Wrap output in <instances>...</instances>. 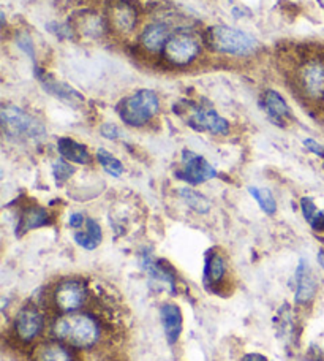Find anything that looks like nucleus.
Listing matches in <instances>:
<instances>
[{"label":"nucleus","instance_id":"nucleus-33","mask_svg":"<svg viewBox=\"0 0 324 361\" xmlns=\"http://www.w3.org/2000/svg\"><path fill=\"white\" fill-rule=\"evenodd\" d=\"M318 263H320V267L324 269V250H320L318 252Z\"/></svg>","mask_w":324,"mask_h":361},{"label":"nucleus","instance_id":"nucleus-14","mask_svg":"<svg viewBox=\"0 0 324 361\" xmlns=\"http://www.w3.org/2000/svg\"><path fill=\"white\" fill-rule=\"evenodd\" d=\"M228 274V267H226L225 257L217 252V250H211L206 254L204 260V283L207 287H212L216 290L217 287H222V283Z\"/></svg>","mask_w":324,"mask_h":361},{"label":"nucleus","instance_id":"nucleus-3","mask_svg":"<svg viewBox=\"0 0 324 361\" xmlns=\"http://www.w3.org/2000/svg\"><path fill=\"white\" fill-rule=\"evenodd\" d=\"M0 119H2L4 133L15 141L29 143L46 137V128L42 122L16 105H4Z\"/></svg>","mask_w":324,"mask_h":361},{"label":"nucleus","instance_id":"nucleus-31","mask_svg":"<svg viewBox=\"0 0 324 361\" xmlns=\"http://www.w3.org/2000/svg\"><path fill=\"white\" fill-rule=\"evenodd\" d=\"M86 221L87 219L84 217L82 212H73V214H70V219H68V225L71 228H81L82 225H86Z\"/></svg>","mask_w":324,"mask_h":361},{"label":"nucleus","instance_id":"nucleus-19","mask_svg":"<svg viewBox=\"0 0 324 361\" xmlns=\"http://www.w3.org/2000/svg\"><path fill=\"white\" fill-rule=\"evenodd\" d=\"M51 224V216L49 212L42 208V206H29L25 208L21 214V219H19L18 224V233H27L30 230L35 228H42L44 225Z\"/></svg>","mask_w":324,"mask_h":361},{"label":"nucleus","instance_id":"nucleus-23","mask_svg":"<svg viewBox=\"0 0 324 361\" xmlns=\"http://www.w3.org/2000/svg\"><path fill=\"white\" fill-rule=\"evenodd\" d=\"M179 195L184 200L185 204L194 212H198V214H207V212L211 211L209 198H206L203 193L190 189V187H184V189H180Z\"/></svg>","mask_w":324,"mask_h":361},{"label":"nucleus","instance_id":"nucleus-16","mask_svg":"<svg viewBox=\"0 0 324 361\" xmlns=\"http://www.w3.org/2000/svg\"><path fill=\"white\" fill-rule=\"evenodd\" d=\"M263 108L268 113L269 119L275 124H285V119L291 118V109L288 106L287 100L283 99L282 94H278L277 90H266L263 95Z\"/></svg>","mask_w":324,"mask_h":361},{"label":"nucleus","instance_id":"nucleus-4","mask_svg":"<svg viewBox=\"0 0 324 361\" xmlns=\"http://www.w3.org/2000/svg\"><path fill=\"white\" fill-rule=\"evenodd\" d=\"M160 109L158 95L151 89L136 90L135 94L125 97L118 105L120 119L130 127H142L157 116Z\"/></svg>","mask_w":324,"mask_h":361},{"label":"nucleus","instance_id":"nucleus-18","mask_svg":"<svg viewBox=\"0 0 324 361\" xmlns=\"http://www.w3.org/2000/svg\"><path fill=\"white\" fill-rule=\"evenodd\" d=\"M57 151H59V156L62 159L68 160L71 164L89 165L90 160H92L87 147L70 137L59 138V141H57Z\"/></svg>","mask_w":324,"mask_h":361},{"label":"nucleus","instance_id":"nucleus-21","mask_svg":"<svg viewBox=\"0 0 324 361\" xmlns=\"http://www.w3.org/2000/svg\"><path fill=\"white\" fill-rule=\"evenodd\" d=\"M40 78V82L44 90H48L49 94H53L54 97L65 102H82V95L75 90L73 87H70L68 85H65V82L61 81H56L53 76H38Z\"/></svg>","mask_w":324,"mask_h":361},{"label":"nucleus","instance_id":"nucleus-34","mask_svg":"<svg viewBox=\"0 0 324 361\" xmlns=\"http://www.w3.org/2000/svg\"><path fill=\"white\" fill-rule=\"evenodd\" d=\"M315 361H324V353H321V355H320L318 358H316Z\"/></svg>","mask_w":324,"mask_h":361},{"label":"nucleus","instance_id":"nucleus-25","mask_svg":"<svg viewBox=\"0 0 324 361\" xmlns=\"http://www.w3.org/2000/svg\"><path fill=\"white\" fill-rule=\"evenodd\" d=\"M96 160H99L101 169L105 170L108 175H111L114 178H120L124 175V164H122L118 157H114L111 152L106 151L105 147H99V149H96Z\"/></svg>","mask_w":324,"mask_h":361},{"label":"nucleus","instance_id":"nucleus-28","mask_svg":"<svg viewBox=\"0 0 324 361\" xmlns=\"http://www.w3.org/2000/svg\"><path fill=\"white\" fill-rule=\"evenodd\" d=\"M304 147H306L307 151H310L312 154H315V156L318 157H324V146L321 143H318V141L313 140V138H306L302 141Z\"/></svg>","mask_w":324,"mask_h":361},{"label":"nucleus","instance_id":"nucleus-32","mask_svg":"<svg viewBox=\"0 0 324 361\" xmlns=\"http://www.w3.org/2000/svg\"><path fill=\"white\" fill-rule=\"evenodd\" d=\"M241 361H269L261 353H245V355L241 358Z\"/></svg>","mask_w":324,"mask_h":361},{"label":"nucleus","instance_id":"nucleus-15","mask_svg":"<svg viewBox=\"0 0 324 361\" xmlns=\"http://www.w3.org/2000/svg\"><path fill=\"white\" fill-rule=\"evenodd\" d=\"M141 267L146 271V274L151 277L154 282H158L161 287L166 288L170 293L176 292V277L165 268V265L158 260H155L151 255H144L141 260Z\"/></svg>","mask_w":324,"mask_h":361},{"label":"nucleus","instance_id":"nucleus-1","mask_svg":"<svg viewBox=\"0 0 324 361\" xmlns=\"http://www.w3.org/2000/svg\"><path fill=\"white\" fill-rule=\"evenodd\" d=\"M103 325L95 314L77 311L57 314L49 324L51 338L75 350H94L103 341Z\"/></svg>","mask_w":324,"mask_h":361},{"label":"nucleus","instance_id":"nucleus-11","mask_svg":"<svg viewBox=\"0 0 324 361\" xmlns=\"http://www.w3.org/2000/svg\"><path fill=\"white\" fill-rule=\"evenodd\" d=\"M293 283L296 302H299V305H307V302L315 298L316 290H318V283H316L312 269H310L306 260H301L299 265H297L296 273L293 276Z\"/></svg>","mask_w":324,"mask_h":361},{"label":"nucleus","instance_id":"nucleus-13","mask_svg":"<svg viewBox=\"0 0 324 361\" xmlns=\"http://www.w3.org/2000/svg\"><path fill=\"white\" fill-rule=\"evenodd\" d=\"M160 320L168 343L171 345L176 344L184 328V317L180 307L174 302H166L160 307Z\"/></svg>","mask_w":324,"mask_h":361},{"label":"nucleus","instance_id":"nucleus-22","mask_svg":"<svg viewBox=\"0 0 324 361\" xmlns=\"http://www.w3.org/2000/svg\"><path fill=\"white\" fill-rule=\"evenodd\" d=\"M113 23L116 29L124 32V34H128L136 25V13L128 4L116 5L113 11Z\"/></svg>","mask_w":324,"mask_h":361},{"label":"nucleus","instance_id":"nucleus-5","mask_svg":"<svg viewBox=\"0 0 324 361\" xmlns=\"http://www.w3.org/2000/svg\"><path fill=\"white\" fill-rule=\"evenodd\" d=\"M51 302L57 314L84 311L89 305V288L80 279H62L51 290Z\"/></svg>","mask_w":324,"mask_h":361},{"label":"nucleus","instance_id":"nucleus-24","mask_svg":"<svg viewBox=\"0 0 324 361\" xmlns=\"http://www.w3.org/2000/svg\"><path fill=\"white\" fill-rule=\"evenodd\" d=\"M301 209L304 219L310 224V227L315 230H323L324 228V212L315 204L312 198L304 197L301 200Z\"/></svg>","mask_w":324,"mask_h":361},{"label":"nucleus","instance_id":"nucleus-8","mask_svg":"<svg viewBox=\"0 0 324 361\" xmlns=\"http://www.w3.org/2000/svg\"><path fill=\"white\" fill-rule=\"evenodd\" d=\"M177 178L185 180L192 185H198L207 183L217 176V170L207 162V160L199 156V154L184 149L182 152V169H180L177 173Z\"/></svg>","mask_w":324,"mask_h":361},{"label":"nucleus","instance_id":"nucleus-7","mask_svg":"<svg viewBox=\"0 0 324 361\" xmlns=\"http://www.w3.org/2000/svg\"><path fill=\"white\" fill-rule=\"evenodd\" d=\"M165 61L173 67H185L197 59L201 53V44L197 38L189 34L171 35L163 51Z\"/></svg>","mask_w":324,"mask_h":361},{"label":"nucleus","instance_id":"nucleus-26","mask_svg":"<svg viewBox=\"0 0 324 361\" xmlns=\"http://www.w3.org/2000/svg\"><path fill=\"white\" fill-rule=\"evenodd\" d=\"M249 193L254 197L255 202L259 204V208L263 209L268 216H274L277 212V202L272 192L269 189H263V187H256V185H250L249 187Z\"/></svg>","mask_w":324,"mask_h":361},{"label":"nucleus","instance_id":"nucleus-10","mask_svg":"<svg viewBox=\"0 0 324 361\" xmlns=\"http://www.w3.org/2000/svg\"><path fill=\"white\" fill-rule=\"evenodd\" d=\"M299 86L309 100L324 102V66L321 62H307L301 68Z\"/></svg>","mask_w":324,"mask_h":361},{"label":"nucleus","instance_id":"nucleus-20","mask_svg":"<svg viewBox=\"0 0 324 361\" xmlns=\"http://www.w3.org/2000/svg\"><path fill=\"white\" fill-rule=\"evenodd\" d=\"M73 240L77 246L86 250L96 249L103 241V230L100 227V224L96 222L95 219H87L86 230L75 231Z\"/></svg>","mask_w":324,"mask_h":361},{"label":"nucleus","instance_id":"nucleus-2","mask_svg":"<svg viewBox=\"0 0 324 361\" xmlns=\"http://www.w3.org/2000/svg\"><path fill=\"white\" fill-rule=\"evenodd\" d=\"M207 43L217 53L235 57L254 56L259 48L254 35L228 25H213L207 30Z\"/></svg>","mask_w":324,"mask_h":361},{"label":"nucleus","instance_id":"nucleus-27","mask_svg":"<svg viewBox=\"0 0 324 361\" xmlns=\"http://www.w3.org/2000/svg\"><path fill=\"white\" fill-rule=\"evenodd\" d=\"M73 175H75V166L70 165L68 160L59 159L53 164V176H54L56 183L59 185L67 183V180Z\"/></svg>","mask_w":324,"mask_h":361},{"label":"nucleus","instance_id":"nucleus-12","mask_svg":"<svg viewBox=\"0 0 324 361\" xmlns=\"http://www.w3.org/2000/svg\"><path fill=\"white\" fill-rule=\"evenodd\" d=\"M75 349H71L61 341L51 339L38 343L30 353L32 361H77Z\"/></svg>","mask_w":324,"mask_h":361},{"label":"nucleus","instance_id":"nucleus-29","mask_svg":"<svg viewBox=\"0 0 324 361\" xmlns=\"http://www.w3.org/2000/svg\"><path fill=\"white\" fill-rule=\"evenodd\" d=\"M100 132L106 140H118V138H120V135H122V132L119 130V127L114 126V124H103L101 128H100Z\"/></svg>","mask_w":324,"mask_h":361},{"label":"nucleus","instance_id":"nucleus-6","mask_svg":"<svg viewBox=\"0 0 324 361\" xmlns=\"http://www.w3.org/2000/svg\"><path fill=\"white\" fill-rule=\"evenodd\" d=\"M46 328V319L40 309L35 306H25L19 309L13 319L11 334L19 344H32L42 336Z\"/></svg>","mask_w":324,"mask_h":361},{"label":"nucleus","instance_id":"nucleus-9","mask_svg":"<svg viewBox=\"0 0 324 361\" xmlns=\"http://www.w3.org/2000/svg\"><path fill=\"white\" fill-rule=\"evenodd\" d=\"M189 124L199 132L225 137L230 133V122L222 118L216 109L207 106H192L189 111Z\"/></svg>","mask_w":324,"mask_h":361},{"label":"nucleus","instance_id":"nucleus-30","mask_svg":"<svg viewBox=\"0 0 324 361\" xmlns=\"http://www.w3.org/2000/svg\"><path fill=\"white\" fill-rule=\"evenodd\" d=\"M18 44H19V48L24 51V53H27L32 57V59H34V57H35V49H34V43H32L29 35H21V37H19L18 38Z\"/></svg>","mask_w":324,"mask_h":361},{"label":"nucleus","instance_id":"nucleus-17","mask_svg":"<svg viewBox=\"0 0 324 361\" xmlns=\"http://www.w3.org/2000/svg\"><path fill=\"white\" fill-rule=\"evenodd\" d=\"M170 27L163 23H155L147 25L141 35V44L142 48L149 53L157 54L160 51H163L166 42L170 40Z\"/></svg>","mask_w":324,"mask_h":361}]
</instances>
